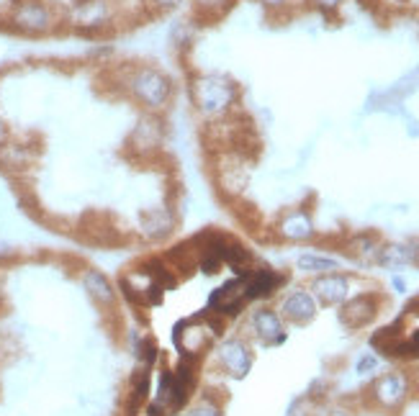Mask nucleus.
<instances>
[{"instance_id":"f257e3e1","label":"nucleus","mask_w":419,"mask_h":416,"mask_svg":"<svg viewBox=\"0 0 419 416\" xmlns=\"http://www.w3.org/2000/svg\"><path fill=\"white\" fill-rule=\"evenodd\" d=\"M222 316L211 314V311H206L203 316H193V319H183L175 327V334H173L180 357L198 360L214 344V339L222 334Z\"/></svg>"},{"instance_id":"f03ea898","label":"nucleus","mask_w":419,"mask_h":416,"mask_svg":"<svg viewBox=\"0 0 419 416\" xmlns=\"http://www.w3.org/2000/svg\"><path fill=\"white\" fill-rule=\"evenodd\" d=\"M193 98H196V106L206 116H224L232 108L234 98H237V90L227 77L203 75L193 85Z\"/></svg>"},{"instance_id":"7ed1b4c3","label":"nucleus","mask_w":419,"mask_h":416,"mask_svg":"<svg viewBox=\"0 0 419 416\" xmlns=\"http://www.w3.org/2000/svg\"><path fill=\"white\" fill-rule=\"evenodd\" d=\"M129 87L139 103H144L147 108H163L168 103L173 87H170V80L163 72H157L152 67H142L136 70L129 80Z\"/></svg>"},{"instance_id":"20e7f679","label":"nucleus","mask_w":419,"mask_h":416,"mask_svg":"<svg viewBox=\"0 0 419 416\" xmlns=\"http://www.w3.org/2000/svg\"><path fill=\"white\" fill-rule=\"evenodd\" d=\"M11 23L18 31H26V34H44V31L55 26V13L41 0H16Z\"/></svg>"},{"instance_id":"39448f33","label":"nucleus","mask_w":419,"mask_h":416,"mask_svg":"<svg viewBox=\"0 0 419 416\" xmlns=\"http://www.w3.org/2000/svg\"><path fill=\"white\" fill-rule=\"evenodd\" d=\"M217 363L229 378H244L252 368L250 344L244 342V339H239V336H229V339H224L217 349Z\"/></svg>"},{"instance_id":"423d86ee","label":"nucleus","mask_w":419,"mask_h":416,"mask_svg":"<svg viewBox=\"0 0 419 416\" xmlns=\"http://www.w3.org/2000/svg\"><path fill=\"white\" fill-rule=\"evenodd\" d=\"M247 303V290H244V275H237L227 280L222 288H217L209 295V306L206 311L217 316H234L244 309Z\"/></svg>"},{"instance_id":"0eeeda50","label":"nucleus","mask_w":419,"mask_h":416,"mask_svg":"<svg viewBox=\"0 0 419 416\" xmlns=\"http://www.w3.org/2000/svg\"><path fill=\"white\" fill-rule=\"evenodd\" d=\"M376 314H379V298L373 293H363L342 303L339 322L345 324L347 329H363L376 319Z\"/></svg>"},{"instance_id":"6e6552de","label":"nucleus","mask_w":419,"mask_h":416,"mask_svg":"<svg viewBox=\"0 0 419 416\" xmlns=\"http://www.w3.org/2000/svg\"><path fill=\"white\" fill-rule=\"evenodd\" d=\"M371 393L379 406L396 409V406L404 403L406 393H409V381H406L404 373H386V376H381L379 381L373 383Z\"/></svg>"},{"instance_id":"1a4fd4ad","label":"nucleus","mask_w":419,"mask_h":416,"mask_svg":"<svg viewBox=\"0 0 419 416\" xmlns=\"http://www.w3.org/2000/svg\"><path fill=\"white\" fill-rule=\"evenodd\" d=\"M82 288H85V293L90 295V301L95 303V306H101V309H114L116 306V298H119V290H116V285L111 283V278L106 275V273H101L98 268H85L82 270Z\"/></svg>"},{"instance_id":"9d476101","label":"nucleus","mask_w":419,"mask_h":416,"mask_svg":"<svg viewBox=\"0 0 419 416\" xmlns=\"http://www.w3.org/2000/svg\"><path fill=\"white\" fill-rule=\"evenodd\" d=\"M311 290H314V298L325 306H337V303H345L347 295H350V280L339 273H325L319 275L317 280L311 283Z\"/></svg>"},{"instance_id":"9b49d317","label":"nucleus","mask_w":419,"mask_h":416,"mask_svg":"<svg viewBox=\"0 0 419 416\" xmlns=\"http://www.w3.org/2000/svg\"><path fill=\"white\" fill-rule=\"evenodd\" d=\"M278 236H283L288 242H306L314 236V221H311L309 211L304 208H293L281 216V221L276 226Z\"/></svg>"},{"instance_id":"f8f14e48","label":"nucleus","mask_w":419,"mask_h":416,"mask_svg":"<svg viewBox=\"0 0 419 416\" xmlns=\"http://www.w3.org/2000/svg\"><path fill=\"white\" fill-rule=\"evenodd\" d=\"M285 283L283 275H278L271 268H255L244 275V290H247V301H257V298H268L276 293Z\"/></svg>"},{"instance_id":"ddd939ff","label":"nucleus","mask_w":419,"mask_h":416,"mask_svg":"<svg viewBox=\"0 0 419 416\" xmlns=\"http://www.w3.org/2000/svg\"><path fill=\"white\" fill-rule=\"evenodd\" d=\"M252 332L263 344H281L285 342V332H283V319L271 309H260L252 314L250 319Z\"/></svg>"},{"instance_id":"4468645a","label":"nucleus","mask_w":419,"mask_h":416,"mask_svg":"<svg viewBox=\"0 0 419 416\" xmlns=\"http://www.w3.org/2000/svg\"><path fill=\"white\" fill-rule=\"evenodd\" d=\"M281 316L293 324H309L317 316V298L309 290H293L283 303H281Z\"/></svg>"},{"instance_id":"2eb2a0df","label":"nucleus","mask_w":419,"mask_h":416,"mask_svg":"<svg viewBox=\"0 0 419 416\" xmlns=\"http://www.w3.org/2000/svg\"><path fill=\"white\" fill-rule=\"evenodd\" d=\"M139 224H142L144 236H149V239H165L175 229V214L170 208H149V211H144L139 216Z\"/></svg>"},{"instance_id":"dca6fc26","label":"nucleus","mask_w":419,"mask_h":416,"mask_svg":"<svg viewBox=\"0 0 419 416\" xmlns=\"http://www.w3.org/2000/svg\"><path fill=\"white\" fill-rule=\"evenodd\" d=\"M419 260V244L404 242V244H383L376 257L379 265L383 268H404V265H414Z\"/></svg>"},{"instance_id":"f3484780","label":"nucleus","mask_w":419,"mask_h":416,"mask_svg":"<svg viewBox=\"0 0 419 416\" xmlns=\"http://www.w3.org/2000/svg\"><path fill=\"white\" fill-rule=\"evenodd\" d=\"M381 247H383V244H381L379 234H358L347 242V255L368 262V260H376V257H379Z\"/></svg>"},{"instance_id":"a211bd4d","label":"nucleus","mask_w":419,"mask_h":416,"mask_svg":"<svg viewBox=\"0 0 419 416\" xmlns=\"http://www.w3.org/2000/svg\"><path fill=\"white\" fill-rule=\"evenodd\" d=\"M296 265H298V270H304V273H319V275L337 270V260L322 257V255H301Z\"/></svg>"},{"instance_id":"6ab92c4d","label":"nucleus","mask_w":419,"mask_h":416,"mask_svg":"<svg viewBox=\"0 0 419 416\" xmlns=\"http://www.w3.org/2000/svg\"><path fill=\"white\" fill-rule=\"evenodd\" d=\"M190 416H222V406L211 396H201L193 406V411H190Z\"/></svg>"},{"instance_id":"aec40b11","label":"nucleus","mask_w":419,"mask_h":416,"mask_svg":"<svg viewBox=\"0 0 419 416\" xmlns=\"http://www.w3.org/2000/svg\"><path fill=\"white\" fill-rule=\"evenodd\" d=\"M376 365H379V360L373 355H365L363 360L358 363V373H371V370H376Z\"/></svg>"},{"instance_id":"412c9836","label":"nucleus","mask_w":419,"mask_h":416,"mask_svg":"<svg viewBox=\"0 0 419 416\" xmlns=\"http://www.w3.org/2000/svg\"><path fill=\"white\" fill-rule=\"evenodd\" d=\"M6 141H8V128H6V124H3V119H0V149L6 147Z\"/></svg>"},{"instance_id":"4be33fe9","label":"nucleus","mask_w":419,"mask_h":416,"mask_svg":"<svg viewBox=\"0 0 419 416\" xmlns=\"http://www.w3.org/2000/svg\"><path fill=\"white\" fill-rule=\"evenodd\" d=\"M319 8H337L339 6V0H314Z\"/></svg>"},{"instance_id":"5701e85b","label":"nucleus","mask_w":419,"mask_h":416,"mask_svg":"<svg viewBox=\"0 0 419 416\" xmlns=\"http://www.w3.org/2000/svg\"><path fill=\"white\" fill-rule=\"evenodd\" d=\"M409 314H419V298H414V301L409 303Z\"/></svg>"},{"instance_id":"b1692460","label":"nucleus","mask_w":419,"mask_h":416,"mask_svg":"<svg viewBox=\"0 0 419 416\" xmlns=\"http://www.w3.org/2000/svg\"><path fill=\"white\" fill-rule=\"evenodd\" d=\"M160 6H173V3H178V0H157Z\"/></svg>"},{"instance_id":"393cba45","label":"nucleus","mask_w":419,"mask_h":416,"mask_svg":"<svg viewBox=\"0 0 419 416\" xmlns=\"http://www.w3.org/2000/svg\"><path fill=\"white\" fill-rule=\"evenodd\" d=\"M265 3H268V6H281L283 0H265Z\"/></svg>"},{"instance_id":"a878e982","label":"nucleus","mask_w":419,"mask_h":416,"mask_svg":"<svg viewBox=\"0 0 419 416\" xmlns=\"http://www.w3.org/2000/svg\"><path fill=\"white\" fill-rule=\"evenodd\" d=\"M332 416H345V414H342V411H337V414H332Z\"/></svg>"}]
</instances>
